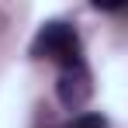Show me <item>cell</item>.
I'll use <instances>...</instances> for the list:
<instances>
[{
	"mask_svg": "<svg viewBox=\"0 0 128 128\" xmlns=\"http://www.w3.org/2000/svg\"><path fill=\"white\" fill-rule=\"evenodd\" d=\"M90 73H86V66L83 62H76V66H66L62 73H59V100H62L66 107H83L86 104V97H90Z\"/></svg>",
	"mask_w": 128,
	"mask_h": 128,
	"instance_id": "cell-2",
	"label": "cell"
},
{
	"mask_svg": "<svg viewBox=\"0 0 128 128\" xmlns=\"http://www.w3.org/2000/svg\"><path fill=\"white\" fill-rule=\"evenodd\" d=\"M66 128H107V118H100V114H76Z\"/></svg>",
	"mask_w": 128,
	"mask_h": 128,
	"instance_id": "cell-3",
	"label": "cell"
},
{
	"mask_svg": "<svg viewBox=\"0 0 128 128\" xmlns=\"http://www.w3.org/2000/svg\"><path fill=\"white\" fill-rule=\"evenodd\" d=\"M31 56H38V59H52V62L66 66H76L83 62V48H80V38H76V31L69 28V24H45L42 31L35 35V45H31Z\"/></svg>",
	"mask_w": 128,
	"mask_h": 128,
	"instance_id": "cell-1",
	"label": "cell"
}]
</instances>
